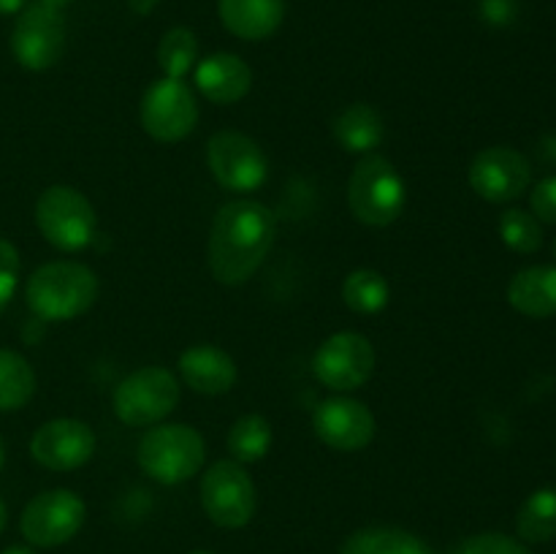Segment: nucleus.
I'll return each instance as SVG.
<instances>
[{
	"label": "nucleus",
	"mask_w": 556,
	"mask_h": 554,
	"mask_svg": "<svg viewBox=\"0 0 556 554\" xmlns=\"http://www.w3.org/2000/svg\"><path fill=\"white\" fill-rule=\"evenodd\" d=\"M277 239V217L255 199L228 201L217 210L210 228L206 261L223 286H242L266 261Z\"/></svg>",
	"instance_id": "nucleus-1"
},
{
	"label": "nucleus",
	"mask_w": 556,
	"mask_h": 554,
	"mask_svg": "<svg viewBox=\"0 0 556 554\" xmlns=\"http://www.w3.org/2000/svg\"><path fill=\"white\" fill-rule=\"evenodd\" d=\"M27 307L41 320H74L96 304L98 277L81 261H49L25 286Z\"/></svg>",
	"instance_id": "nucleus-2"
},
{
	"label": "nucleus",
	"mask_w": 556,
	"mask_h": 554,
	"mask_svg": "<svg viewBox=\"0 0 556 554\" xmlns=\"http://www.w3.org/2000/svg\"><path fill=\"white\" fill-rule=\"evenodd\" d=\"M136 459L152 481L177 487L204 467L206 443L188 424H155L141 435Z\"/></svg>",
	"instance_id": "nucleus-3"
},
{
	"label": "nucleus",
	"mask_w": 556,
	"mask_h": 554,
	"mask_svg": "<svg viewBox=\"0 0 556 554\" xmlns=\"http://www.w3.org/2000/svg\"><path fill=\"white\" fill-rule=\"evenodd\" d=\"M407 185L383 155H364L348 182V206L364 226L386 228L405 212Z\"/></svg>",
	"instance_id": "nucleus-4"
},
{
	"label": "nucleus",
	"mask_w": 556,
	"mask_h": 554,
	"mask_svg": "<svg viewBox=\"0 0 556 554\" xmlns=\"http://www.w3.org/2000/svg\"><path fill=\"white\" fill-rule=\"evenodd\" d=\"M36 226L52 248L79 253L96 239L98 215L81 190L52 185L36 201Z\"/></svg>",
	"instance_id": "nucleus-5"
},
{
	"label": "nucleus",
	"mask_w": 556,
	"mask_h": 554,
	"mask_svg": "<svg viewBox=\"0 0 556 554\" xmlns=\"http://www.w3.org/2000/svg\"><path fill=\"white\" fill-rule=\"evenodd\" d=\"M179 380L166 367H141L114 389V413L128 427H155L179 405Z\"/></svg>",
	"instance_id": "nucleus-6"
},
{
	"label": "nucleus",
	"mask_w": 556,
	"mask_h": 554,
	"mask_svg": "<svg viewBox=\"0 0 556 554\" xmlns=\"http://www.w3.org/2000/svg\"><path fill=\"white\" fill-rule=\"evenodd\" d=\"M201 505L204 514L223 530H239L250 525L258 508V494L244 465L233 459L215 462L201 478Z\"/></svg>",
	"instance_id": "nucleus-7"
},
{
	"label": "nucleus",
	"mask_w": 556,
	"mask_h": 554,
	"mask_svg": "<svg viewBox=\"0 0 556 554\" xmlns=\"http://www.w3.org/2000/svg\"><path fill=\"white\" fill-rule=\"evenodd\" d=\"M206 166L217 185L233 193H253L269 179V158L255 139L239 130H220L206 144Z\"/></svg>",
	"instance_id": "nucleus-8"
},
{
	"label": "nucleus",
	"mask_w": 556,
	"mask_h": 554,
	"mask_svg": "<svg viewBox=\"0 0 556 554\" xmlns=\"http://www.w3.org/2000/svg\"><path fill=\"white\" fill-rule=\"evenodd\" d=\"M141 128L163 144L182 141L185 136L193 134L199 123V103H195L193 90L185 85V79H163L152 81L141 96Z\"/></svg>",
	"instance_id": "nucleus-9"
},
{
	"label": "nucleus",
	"mask_w": 556,
	"mask_h": 554,
	"mask_svg": "<svg viewBox=\"0 0 556 554\" xmlns=\"http://www.w3.org/2000/svg\"><path fill=\"white\" fill-rule=\"evenodd\" d=\"M85 500L71 489H49L25 505L20 530L30 546L54 549L68 543L85 525Z\"/></svg>",
	"instance_id": "nucleus-10"
},
{
	"label": "nucleus",
	"mask_w": 556,
	"mask_h": 554,
	"mask_svg": "<svg viewBox=\"0 0 556 554\" xmlns=\"http://www.w3.org/2000/svg\"><path fill=\"white\" fill-rule=\"evenodd\" d=\"M11 52L16 63L27 71H47L60 63L65 52V16L63 11L36 3L16 16L11 30Z\"/></svg>",
	"instance_id": "nucleus-11"
},
{
	"label": "nucleus",
	"mask_w": 556,
	"mask_h": 554,
	"mask_svg": "<svg viewBox=\"0 0 556 554\" xmlns=\"http://www.w3.org/2000/svg\"><path fill=\"white\" fill-rule=\"evenodd\" d=\"M313 373L331 391L362 389L375 373L372 342L358 331H337L315 351Z\"/></svg>",
	"instance_id": "nucleus-12"
},
{
	"label": "nucleus",
	"mask_w": 556,
	"mask_h": 554,
	"mask_svg": "<svg viewBox=\"0 0 556 554\" xmlns=\"http://www.w3.org/2000/svg\"><path fill=\"white\" fill-rule=\"evenodd\" d=\"M467 179L481 199L492 204H508L527 193L532 182V166L525 152L497 144L486 147L472 158Z\"/></svg>",
	"instance_id": "nucleus-13"
},
{
	"label": "nucleus",
	"mask_w": 556,
	"mask_h": 554,
	"mask_svg": "<svg viewBox=\"0 0 556 554\" xmlns=\"http://www.w3.org/2000/svg\"><path fill=\"white\" fill-rule=\"evenodd\" d=\"M96 454V432L76 418H52L30 438V456L41 467L68 473L87 465Z\"/></svg>",
	"instance_id": "nucleus-14"
},
{
	"label": "nucleus",
	"mask_w": 556,
	"mask_h": 554,
	"mask_svg": "<svg viewBox=\"0 0 556 554\" xmlns=\"http://www.w3.org/2000/svg\"><path fill=\"white\" fill-rule=\"evenodd\" d=\"M313 429L320 443L351 454L372 443L378 424L364 402L351 400V396H329L315 407Z\"/></svg>",
	"instance_id": "nucleus-15"
},
{
	"label": "nucleus",
	"mask_w": 556,
	"mask_h": 554,
	"mask_svg": "<svg viewBox=\"0 0 556 554\" xmlns=\"http://www.w3.org/2000/svg\"><path fill=\"white\" fill-rule=\"evenodd\" d=\"M193 79L201 96L210 98L217 106H231V103H239L250 92L253 71L239 54L215 52L195 63Z\"/></svg>",
	"instance_id": "nucleus-16"
},
{
	"label": "nucleus",
	"mask_w": 556,
	"mask_h": 554,
	"mask_svg": "<svg viewBox=\"0 0 556 554\" xmlns=\"http://www.w3.org/2000/svg\"><path fill=\"white\" fill-rule=\"evenodd\" d=\"M179 375L199 394L220 396L237 383V362L217 345H190L179 356Z\"/></svg>",
	"instance_id": "nucleus-17"
},
{
	"label": "nucleus",
	"mask_w": 556,
	"mask_h": 554,
	"mask_svg": "<svg viewBox=\"0 0 556 554\" xmlns=\"http://www.w3.org/2000/svg\"><path fill=\"white\" fill-rule=\"evenodd\" d=\"M217 11L228 33L242 41H264L280 30L286 0H220Z\"/></svg>",
	"instance_id": "nucleus-18"
},
{
	"label": "nucleus",
	"mask_w": 556,
	"mask_h": 554,
	"mask_svg": "<svg viewBox=\"0 0 556 554\" xmlns=\"http://www.w3.org/2000/svg\"><path fill=\"white\" fill-rule=\"evenodd\" d=\"M508 302L527 318H552L556 315V264L527 266L508 282Z\"/></svg>",
	"instance_id": "nucleus-19"
},
{
	"label": "nucleus",
	"mask_w": 556,
	"mask_h": 554,
	"mask_svg": "<svg viewBox=\"0 0 556 554\" xmlns=\"http://www.w3.org/2000/svg\"><path fill=\"white\" fill-rule=\"evenodd\" d=\"M334 139L337 144L345 147L348 152H358V155H372L386 139V123L380 112L369 103H351L342 109L334 117Z\"/></svg>",
	"instance_id": "nucleus-20"
},
{
	"label": "nucleus",
	"mask_w": 556,
	"mask_h": 554,
	"mask_svg": "<svg viewBox=\"0 0 556 554\" xmlns=\"http://www.w3.org/2000/svg\"><path fill=\"white\" fill-rule=\"evenodd\" d=\"M340 554H432L427 543L402 527H362L342 543Z\"/></svg>",
	"instance_id": "nucleus-21"
},
{
	"label": "nucleus",
	"mask_w": 556,
	"mask_h": 554,
	"mask_svg": "<svg viewBox=\"0 0 556 554\" xmlns=\"http://www.w3.org/2000/svg\"><path fill=\"white\" fill-rule=\"evenodd\" d=\"M516 532L525 543H548L556 538V487H541L521 503Z\"/></svg>",
	"instance_id": "nucleus-22"
},
{
	"label": "nucleus",
	"mask_w": 556,
	"mask_h": 554,
	"mask_svg": "<svg viewBox=\"0 0 556 554\" xmlns=\"http://www.w3.org/2000/svg\"><path fill=\"white\" fill-rule=\"evenodd\" d=\"M36 394V373L22 353L0 348V411H20Z\"/></svg>",
	"instance_id": "nucleus-23"
},
{
	"label": "nucleus",
	"mask_w": 556,
	"mask_h": 554,
	"mask_svg": "<svg viewBox=\"0 0 556 554\" xmlns=\"http://www.w3.org/2000/svg\"><path fill=\"white\" fill-rule=\"evenodd\" d=\"M271 440V424L258 413H248V416L237 418L233 427L228 429V451H231L233 462L248 465V462H258L269 454Z\"/></svg>",
	"instance_id": "nucleus-24"
},
{
	"label": "nucleus",
	"mask_w": 556,
	"mask_h": 554,
	"mask_svg": "<svg viewBox=\"0 0 556 554\" xmlns=\"http://www.w3.org/2000/svg\"><path fill=\"white\" fill-rule=\"evenodd\" d=\"M389 299V280L378 269H356L342 282V302L358 315L380 313V310H386Z\"/></svg>",
	"instance_id": "nucleus-25"
},
{
	"label": "nucleus",
	"mask_w": 556,
	"mask_h": 554,
	"mask_svg": "<svg viewBox=\"0 0 556 554\" xmlns=\"http://www.w3.org/2000/svg\"><path fill=\"white\" fill-rule=\"evenodd\" d=\"M199 63V41L188 27H172L157 47V65L172 79H185Z\"/></svg>",
	"instance_id": "nucleus-26"
},
{
	"label": "nucleus",
	"mask_w": 556,
	"mask_h": 554,
	"mask_svg": "<svg viewBox=\"0 0 556 554\" xmlns=\"http://www.w3.org/2000/svg\"><path fill=\"white\" fill-rule=\"evenodd\" d=\"M500 237L514 253L532 255L543 248V226L532 212L510 206L500 215Z\"/></svg>",
	"instance_id": "nucleus-27"
},
{
	"label": "nucleus",
	"mask_w": 556,
	"mask_h": 554,
	"mask_svg": "<svg viewBox=\"0 0 556 554\" xmlns=\"http://www.w3.org/2000/svg\"><path fill=\"white\" fill-rule=\"evenodd\" d=\"M451 554H532V552L527 549L525 541L505 536V532H478V536H470L462 543H456V549Z\"/></svg>",
	"instance_id": "nucleus-28"
},
{
	"label": "nucleus",
	"mask_w": 556,
	"mask_h": 554,
	"mask_svg": "<svg viewBox=\"0 0 556 554\" xmlns=\"http://www.w3.org/2000/svg\"><path fill=\"white\" fill-rule=\"evenodd\" d=\"M20 282V253L9 239L0 237V313L9 307Z\"/></svg>",
	"instance_id": "nucleus-29"
},
{
	"label": "nucleus",
	"mask_w": 556,
	"mask_h": 554,
	"mask_svg": "<svg viewBox=\"0 0 556 554\" xmlns=\"http://www.w3.org/2000/svg\"><path fill=\"white\" fill-rule=\"evenodd\" d=\"M530 212L541 223L556 226V174L541 179L530 193Z\"/></svg>",
	"instance_id": "nucleus-30"
},
{
	"label": "nucleus",
	"mask_w": 556,
	"mask_h": 554,
	"mask_svg": "<svg viewBox=\"0 0 556 554\" xmlns=\"http://www.w3.org/2000/svg\"><path fill=\"white\" fill-rule=\"evenodd\" d=\"M478 14L486 25L508 27L519 16V0H478Z\"/></svg>",
	"instance_id": "nucleus-31"
},
{
	"label": "nucleus",
	"mask_w": 556,
	"mask_h": 554,
	"mask_svg": "<svg viewBox=\"0 0 556 554\" xmlns=\"http://www.w3.org/2000/svg\"><path fill=\"white\" fill-rule=\"evenodd\" d=\"M157 3H161V0H128L130 11H134V14H139V16L152 14V11H155V5H157Z\"/></svg>",
	"instance_id": "nucleus-32"
},
{
	"label": "nucleus",
	"mask_w": 556,
	"mask_h": 554,
	"mask_svg": "<svg viewBox=\"0 0 556 554\" xmlns=\"http://www.w3.org/2000/svg\"><path fill=\"white\" fill-rule=\"evenodd\" d=\"M27 0H0V16H9V14H20L25 9Z\"/></svg>",
	"instance_id": "nucleus-33"
},
{
	"label": "nucleus",
	"mask_w": 556,
	"mask_h": 554,
	"mask_svg": "<svg viewBox=\"0 0 556 554\" xmlns=\"http://www.w3.org/2000/svg\"><path fill=\"white\" fill-rule=\"evenodd\" d=\"M541 152H543V158H546V161L556 163V136H546V139H543Z\"/></svg>",
	"instance_id": "nucleus-34"
},
{
	"label": "nucleus",
	"mask_w": 556,
	"mask_h": 554,
	"mask_svg": "<svg viewBox=\"0 0 556 554\" xmlns=\"http://www.w3.org/2000/svg\"><path fill=\"white\" fill-rule=\"evenodd\" d=\"M38 3L49 5V9H58V11H63L65 5H71V3H74V0H38Z\"/></svg>",
	"instance_id": "nucleus-35"
},
{
	"label": "nucleus",
	"mask_w": 556,
	"mask_h": 554,
	"mask_svg": "<svg viewBox=\"0 0 556 554\" xmlns=\"http://www.w3.org/2000/svg\"><path fill=\"white\" fill-rule=\"evenodd\" d=\"M5 525H9V508H5L3 498H0V536H3Z\"/></svg>",
	"instance_id": "nucleus-36"
},
{
	"label": "nucleus",
	"mask_w": 556,
	"mask_h": 554,
	"mask_svg": "<svg viewBox=\"0 0 556 554\" xmlns=\"http://www.w3.org/2000/svg\"><path fill=\"white\" fill-rule=\"evenodd\" d=\"M0 554H36V552H33L30 546H9V549H3Z\"/></svg>",
	"instance_id": "nucleus-37"
},
{
	"label": "nucleus",
	"mask_w": 556,
	"mask_h": 554,
	"mask_svg": "<svg viewBox=\"0 0 556 554\" xmlns=\"http://www.w3.org/2000/svg\"><path fill=\"white\" fill-rule=\"evenodd\" d=\"M3 459H5V445H3V438H0V467H3Z\"/></svg>",
	"instance_id": "nucleus-38"
},
{
	"label": "nucleus",
	"mask_w": 556,
	"mask_h": 554,
	"mask_svg": "<svg viewBox=\"0 0 556 554\" xmlns=\"http://www.w3.org/2000/svg\"><path fill=\"white\" fill-rule=\"evenodd\" d=\"M190 554H212V552H204V549H195V552H190Z\"/></svg>",
	"instance_id": "nucleus-39"
},
{
	"label": "nucleus",
	"mask_w": 556,
	"mask_h": 554,
	"mask_svg": "<svg viewBox=\"0 0 556 554\" xmlns=\"http://www.w3.org/2000/svg\"><path fill=\"white\" fill-rule=\"evenodd\" d=\"M554 259H556V239H554Z\"/></svg>",
	"instance_id": "nucleus-40"
}]
</instances>
